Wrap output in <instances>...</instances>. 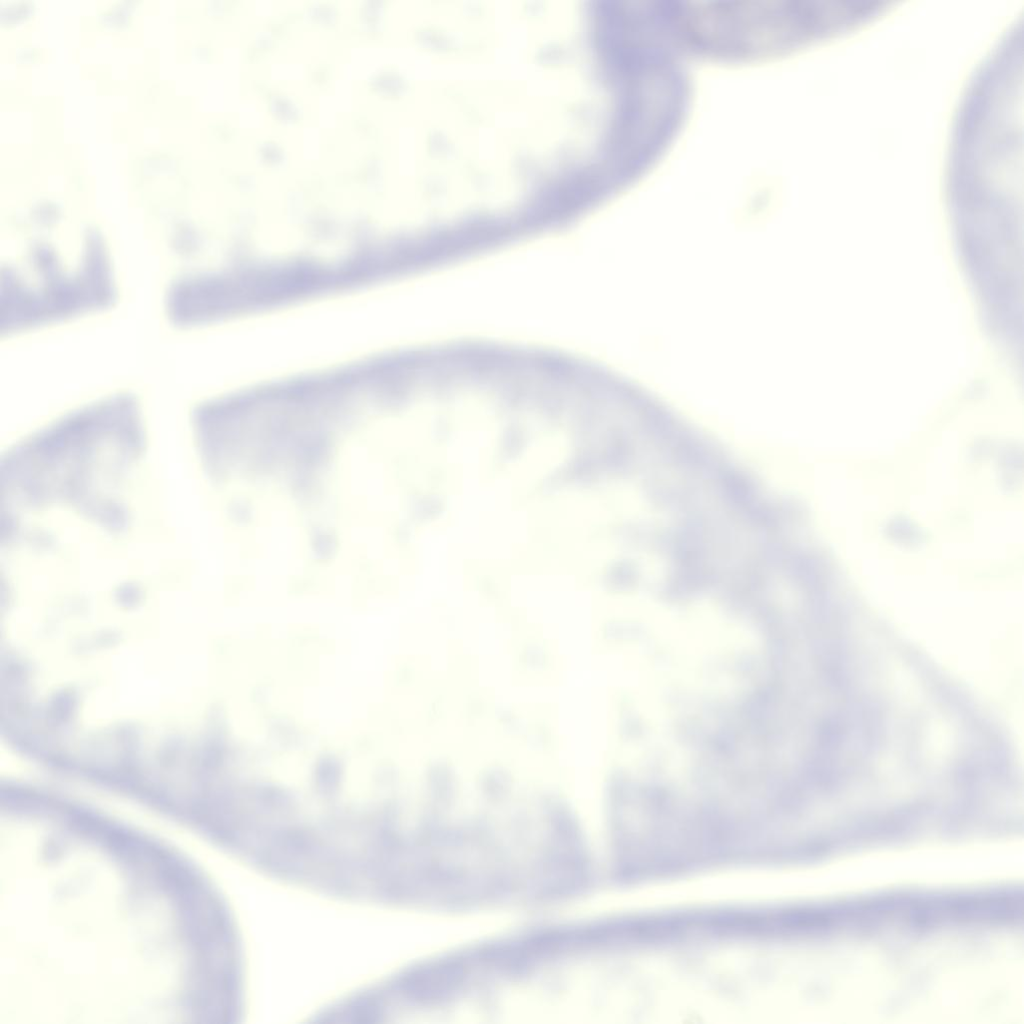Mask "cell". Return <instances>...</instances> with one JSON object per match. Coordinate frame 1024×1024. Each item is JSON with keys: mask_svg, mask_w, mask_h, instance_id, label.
I'll return each instance as SVG.
<instances>
[{"mask_svg": "<svg viewBox=\"0 0 1024 1024\" xmlns=\"http://www.w3.org/2000/svg\"><path fill=\"white\" fill-rule=\"evenodd\" d=\"M118 296L109 248L96 235L74 247L35 241L1 268V334L14 335L101 312Z\"/></svg>", "mask_w": 1024, "mask_h": 1024, "instance_id": "1", "label": "cell"}]
</instances>
